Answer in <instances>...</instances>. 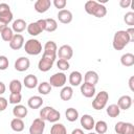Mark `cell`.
<instances>
[{
	"label": "cell",
	"instance_id": "obj_1",
	"mask_svg": "<svg viewBox=\"0 0 134 134\" xmlns=\"http://www.w3.org/2000/svg\"><path fill=\"white\" fill-rule=\"evenodd\" d=\"M85 12L96 18H104L107 15V8L104 4L98 3L95 0H89L84 5Z\"/></svg>",
	"mask_w": 134,
	"mask_h": 134
},
{
	"label": "cell",
	"instance_id": "obj_2",
	"mask_svg": "<svg viewBox=\"0 0 134 134\" xmlns=\"http://www.w3.org/2000/svg\"><path fill=\"white\" fill-rule=\"evenodd\" d=\"M131 42L126 30H117L113 36L112 46L115 50H122Z\"/></svg>",
	"mask_w": 134,
	"mask_h": 134
},
{
	"label": "cell",
	"instance_id": "obj_3",
	"mask_svg": "<svg viewBox=\"0 0 134 134\" xmlns=\"http://www.w3.org/2000/svg\"><path fill=\"white\" fill-rule=\"evenodd\" d=\"M40 118L43 119L44 121H49V122H58L61 118V113L55 110L54 108L50 106H45L40 110Z\"/></svg>",
	"mask_w": 134,
	"mask_h": 134
},
{
	"label": "cell",
	"instance_id": "obj_4",
	"mask_svg": "<svg viewBox=\"0 0 134 134\" xmlns=\"http://www.w3.org/2000/svg\"><path fill=\"white\" fill-rule=\"evenodd\" d=\"M42 44L37 39H29L24 43V50L29 55H38L42 52Z\"/></svg>",
	"mask_w": 134,
	"mask_h": 134
},
{
	"label": "cell",
	"instance_id": "obj_5",
	"mask_svg": "<svg viewBox=\"0 0 134 134\" xmlns=\"http://www.w3.org/2000/svg\"><path fill=\"white\" fill-rule=\"evenodd\" d=\"M108 100H109V93L107 91L97 92L94 99L92 100V107L94 110H102L107 106Z\"/></svg>",
	"mask_w": 134,
	"mask_h": 134
},
{
	"label": "cell",
	"instance_id": "obj_6",
	"mask_svg": "<svg viewBox=\"0 0 134 134\" xmlns=\"http://www.w3.org/2000/svg\"><path fill=\"white\" fill-rule=\"evenodd\" d=\"M66 81H67V75L64 73V72H57L54 74H52L49 79V84L51 87H55V88H59V87H64L65 84H66Z\"/></svg>",
	"mask_w": 134,
	"mask_h": 134
},
{
	"label": "cell",
	"instance_id": "obj_7",
	"mask_svg": "<svg viewBox=\"0 0 134 134\" xmlns=\"http://www.w3.org/2000/svg\"><path fill=\"white\" fill-rule=\"evenodd\" d=\"M57 51H58V46L55 44V42L53 41H47L43 47V54L45 57L51 58L53 60L57 59Z\"/></svg>",
	"mask_w": 134,
	"mask_h": 134
},
{
	"label": "cell",
	"instance_id": "obj_8",
	"mask_svg": "<svg viewBox=\"0 0 134 134\" xmlns=\"http://www.w3.org/2000/svg\"><path fill=\"white\" fill-rule=\"evenodd\" d=\"M13 13L7 3H0V20L5 22L7 25L13 20Z\"/></svg>",
	"mask_w": 134,
	"mask_h": 134
},
{
	"label": "cell",
	"instance_id": "obj_9",
	"mask_svg": "<svg viewBox=\"0 0 134 134\" xmlns=\"http://www.w3.org/2000/svg\"><path fill=\"white\" fill-rule=\"evenodd\" d=\"M45 130V121L40 117L34 119L29 127V134H43Z\"/></svg>",
	"mask_w": 134,
	"mask_h": 134
},
{
	"label": "cell",
	"instance_id": "obj_10",
	"mask_svg": "<svg viewBox=\"0 0 134 134\" xmlns=\"http://www.w3.org/2000/svg\"><path fill=\"white\" fill-rule=\"evenodd\" d=\"M72 55H73V49L70 45H67V44L59 47V49L57 51V57H59V59L69 61L72 58Z\"/></svg>",
	"mask_w": 134,
	"mask_h": 134
},
{
	"label": "cell",
	"instance_id": "obj_11",
	"mask_svg": "<svg viewBox=\"0 0 134 134\" xmlns=\"http://www.w3.org/2000/svg\"><path fill=\"white\" fill-rule=\"evenodd\" d=\"M54 62H55V60L45 57V55H42V59H40V61L38 63V68L42 72H47L52 68Z\"/></svg>",
	"mask_w": 134,
	"mask_h": 134
},
{
	"label": "cell",
	"instance_id": "obj_12",
	"mask_svg": "<svg viewBox=\"0 0 134 134\" xmlns=\"http://www.w3.org/2000/svg\"><path fill=\"white\" fill-rule=\"evenodd\" d=\"M29 66H30V61L26 57H20V58H18L15 61V65H14L15 69L17 71H19V72L26 71L29 68Z\"/></svg>",
	"mask_w": 134,
	"mask_h": 134
},
{
	"label": "cell",
	"instance_id": "obj_13",
	"mask_svg": "<svg viewBox=\"0 0 134 134\" xmlns=\"http://www.w3.org/2000/svg\"><path fill=\"white\" fill-rule=\"evenodd\" d=\"M95 92H96L95 86L88 84V83H85V82L83 84H81V93L83 96H85L87 98H91L95 95Z\"/></svg>",
	"mask_w": 134,
	"mask_h": 134
},
{
	"label": "cell",
	"instance_id": "obj_14",
	"mask_svg": "<svg viewBox=\"0 0 134 134\" xmlns=\"http://www.w3.org/2000/svg\"><path fill=\"white\" fill-rule=\"evenodd\" d=\"M24 46V37L21 34H15L9 42V47L14 50H19Z\"/></svg>",
	"mask_w": 134,
	"mask_h": 134
},
{
	"label": "cell",
	"instance_id": "obj_15",
	"mask_svg": "<svg viewBox=\"0 0 134 134\" xmlns=\"http://www.w3.org/2000/svg\"><path fill=\"white\" fill-rule=\"evenodd\" d=\"M80 122H81V126L87 130V131H91L92 129H94V125H95V120L94 118L89 115V114H84L81 119H80Z\"/></svg>",
	"mask_w": 134,
	"mask_h": 134
},
{
	"label": "cell",
	"instance_id": "obj_16",
	"mask_svg": "<svg viewBox=\"0 0 134 134\" xmlns=\"http://www.w3.org/2000/svg\"><path fill=\"white\" fill-rule=\"evenodd\" d=\"M51 6V1L50 0H37L34 4V7H35V10L37 13H40V14H44L46 13Z\"/></svg>",
	"mask_w": 134,
	"mask_h": 134
},
{
	"label": "cell",
	"instance_id": "obj_17",
	"mask_svg": "<svg viewBox=\"0 0 134 134\" xmlns=\"http://www.w3.org/2000/svg\"><path fill=\"white\" fill-rule=\"evenodd\" d=\"M73 16L72 13L68 9H61L58 13V20L63 24H68L72 21Z\"/></svg>",
	"mask_w": 134,
	"mask_h": 134
},
{
	"label": "cell",
	"instance_id": "obj_18",
	"mask_svg": "<svg viewBox=\"0 0 134 134\" xmlns=\"http://www.w3.org/2000/svg\"><path fill=\"white\" fill-rule=\"evenodd\" d=\"M132 97L130 95H121L117 100V106L120 110H128L132 106Z\"/></svg>",
	"mask_w": 134,
	"mask_h": 134
},
{
	"label": "cell",
	"instance_id": "obj_19",
	"mask_svg": "<svg viewBox=\"0 0 134 134\" xmlns=\"http://www.w3.org/2000/svg\"><path fill=\"white\" fill-rule=\"evenodd\" d=\"M69 84L71 85V87H76V86H80L82 84V81H83V74L80 72V71H72L70 74H69Z\"/></svg>",
	"mask_w": 134,
	"mask_h": 134
},
{
	"label": "cell",
	"instance_id": "obj_20",
	"mask_svg": "<svg viewBox=\"0 0 134 134\" xmlns=\"http://www.w3.org/2000/svg\"><path fill=\"white\" fill-rule=\"evenodd\" d=\"M27 114H28V109L25 106L21 105V104L15 105V107L13 108V115L17 118L23 119L24 117H26Z\"/></svg>",
	"mask_w": 134,
	"mask_h": 134
},
{
	"label": "cell",
	"instance_id": "obj_21",
	"mask_svg": "<svg viewBox=\"0 0 134 134\" xmlns=\"http://www.w3.org/2000/svg\"><path fill=\"white\" fill-rule=\"evenodd\" d=\"M98 80H99L98 74L94 70H89L84 75V82L85 83H88V84H91L93 86H95L98 83Z\"/></svg>",
	"mask_w": 134,
	"mask_h": 134
},
{
	"label": "cell",
	"instance_id": "obj_22",
	"mask_svg": "<svg viewBox=\"0 0 134 134\" xmlns=\"http://www.w3.org/2000/svg\"><path fill=\"white\" fill-rule=\"evenodd\" d=\"M38 77L34 74H28L24 77L23 80V85L28 88V89H34L36 87H38Z\"/></svg>",
	"mask_w": 134,
	"mask_h": 134
},
{
	"label": "cell",
	"instance_id": "obj_23",
	"mask_svg": "<svg viewBox=\"0 0 134 134\" xmlns=\"http://www.w3.org/2000/svg\"><path fill=\"white\" fill-rule=\"evenodd\" d=\"M42 105H43V98L39 95L30 96L27 100V106L30 109H39L42 107Z\"/></svg>",
	"mask_w": 134,
	"mask_h": 134
},
{
	"label": "cell",
	"instance_id": "obj_24",
	"mask_svg": "<svg viewBox=\"0 0 134 134\" xmlns=\"http://www.w3.org/2000/svg\"><path fill=\"white\" fill-rule=\"evenodd\" d=\"M27 27V24L25 22V20L23 19H17L13 22V25H12V29L14 32L16 34H20L22 31H24Z\"/></svg>",
	"mask_w": 134,
	"mask_h": 134
},
{
	"label": "cell",
	"instance_id": "obj_25",
	"mask_svg": "<svg viewBox=\"0 0 134 134\" xmlns=\"http://www.w3.org/2000/svg\"><path fill=\"white\" fill-rule=\"evenodd\" d=\"M26 30H27V32H28L30 36H34V37L39 36V35L43 31L42 27L40 26V24H39L37 21L29 23V24L27 25V27H26Z\"/></svg>",
	"mask_w": 134,
	"mask_h": 134
},
{
	"label": "cell",
	"instance_id": "obj_26",
	"mask_svg": "<svg viewBox=\"0 0 134 134\" xmlns=\"http://www.w3.org/2000/svg\"><path fill=\"white\" fill-rule=\"evenodd\" d=\"M73 96V89L71 86H64L60 92V97L62 100H70Z\"/></svg>",
	"mask_w": 134,
	"mask_h": 134
},
{
	"label": "cell",
	"instance_id": "obj_27",
	"mask_svg": "<svg viewBox=\"0 0 134 134\" xmlns=\"http://www.w3.org/2000/svg\"><path fill=\"white\" fill-rule=\"evenodd\" d=\"M120 63H121L122 66H126V67L133 66L134 65V54L131 53V52L124 53L120 57Z\"/></svg>",
	"mask_w": 134,
	"mask_h": 134
},
{
	"label": "cell",
	"instance_id": "obj_28",
	"mask_svg": "<svg viewBox=\"0 0 134 134\" xmlns=\"http://www.w3.org/2000/svg\"><path fill=\"white\" fill-rule=\"evenodd\" d=\"M24 127H25L24 121H23L21 118L15 117V118H13L12 121H10V128H12V130L15 131V132H22V131L24 130Z\"/></svg>",
	"mask_w": 134,
	"mask_h": 134
},
{
	"label": "cell",
	"instance_id": "obj_29",
	"mask_svg": "<svg viewBox=\"0 0 134 134\" xmlns=\"http://www.w3.org/2000/svg\"><path fill=\"white\" fill-rule=\"evenodd\" d=\"M44 22H45V27H44V31H47V32H53L54 30H57L58 28V23L54 19L52 18H47V19H44Z\"/></svg>",
	"mask_w": 134,
	"mask_h": 134
},
{
	"label": "cell",
	"instance_id": "obj_30",
	"mask_svg": "<svg viewBox=\"0 0 134 134\" xmlns=\"http://www.w3.org/2000/svg\"><path fill=\"white\" fill-rule=\"evenodd\" d=\"M65 116H66V119H67L68 121L73 122V121L77 120V118H79V111H77L75 108L70 107V108H68V109L66 110Z\"/></svg>",
	"mask_w": 134,
	"mask_h": 134
},
{
	"label": "cell",
	"instance_id": "obj_31",
	"mask_svg": "<svg viewBox=\"0 0 134 134\" xmlns=\"http://www.w3.org/2000/svg\"><path fill=\"white\" fill-rule=\"evenodd\" d=\"M8 89L10 93H21L22 90V84L19 80H12L8 85Z\"/></svg>",
	"mask_w": 134,
	"mask_h": 134
},
{
	"label": "cell",
	"instance_id": "obj_32",
	"mask_svg": "<svg viewBox=\"0 0 134 134\" xmlns=\"http://www.w3.org/2000/svg\"><path fill=\"white\" fill-rule=\"evenodd\" d=\"M106 112H107V114H108L109 117L114 118V117H117L120 114V109L118 108V106L116 104H111V105H109L107 107Z\"/></svg>",
	"mask_w": 134,
	"mask_h": 134
},
{
	"label": "cell",
	"instance_id": "obj_33",
	"mask_svg": "<svg viewBox=\"0 0 134 134\" xmlns=\"http://www.w3.org/2000/svg\"><path fill=\"white\" fill-rule=\"evenodd\" d=\"M50 134H67V129L63 124L54 122L53 126H51Z\"/></svg>",
	"mask_w": 134,
	"mask_h": 134
},
{
	"label": "cell",
	"instance_id": "obj_34",
	"mask_svg": "<svg viewBox=\"0 0 134 134\" xmlns=\"http://www.w3.org/2000/svg\"><path fill=\"white\" fill-rule=\"evenodd\" d=\"M51 86L48 82H42L40 84H38V92L42 95H47L50 93L51 91Z\"/></svg>",
	"mask_w": 134,
	"mask_h": 134
},
{
	"label": "cell",
	"instance_id": "obj_35",
	"mask_svg": "<svg viewBox=\"0 0 134 134\" xmlns=\"http://www.w3.org/2000/svg\"><path fill=\"white\" fill-rule=\"evenodd\" d=\"M94 129L96 134H105L108 131V125L105 120H98L95 122Z\"/></svg>",
	"mask_w": 134,
	"mask_h": 134
},
{
	"label": "cell",
	"instance_id": "obj_36",
	"mask_svg": "<svg viewBox=\"0 0 134 134\" xmlns=\"http://www.w3.org/2000/svg\"><path fill=\"white\" fill-rule=\"evenodd\" d=\"M0 35H1V38H2V40L3 41H5V42H10V40L13 39V37H14V31H13V29L10 28V27H6V28H4L1 32H0Z\"/></svg>",
	"mask_w": 134,
	"mask_h": 134
},
{
	"label": "cell",
	"instance_id": "obj_37",
	"mask_svg": "<svg viewBox=\"0 0 134 134\" xmlns=\"http://www.w3.org/2000/svg\"><path fill=\"white\" fill-rule=\"evenodd\" d=\"M22 100L21 93H10L8 97V103L12 105H19Z\"/></svg>",
	"mask_w": 134,
	"mask_h": 134
},
{
	"label": "cell",
	"instance_id": "obj_38",
	"mask_svg": "<svg viewBox=\"0 0 134 134\" xmlns=\"http://www.w3.org/2000/svg\"><path fill=\"white\" fill-rule=\"evenodd\" d=\"M57 67H58L62 72H64V71L68 70V69L70 68V64H69V62H68L67 60L59 59V60L57 61Z\"/></svg>",
	"mask_w": 134,
	"mask_h": 134
},
{
	"label": "cell",
	"instance_id": "obj_39",
	"mask_svg": "<svg viewBox=\"0 0 134 134\" xmlns=\"http://www.w3.org/2000/svg\"><path fill=\"white\" fill-rule=\"evenodd\" d=\"M124 21L127 25H129L130 27H133L134 26V13L133 12L126 13V15L124 16Z\"/></svg>",
	"mask_w": 134,
	"mask_h": 134
},
{
	"label": "cell",
	"instance_id": "obj_40",
	"mask_svg": "<svg viewBox=\"0 0 134 134\" xmlns=\"http://www.w3.org/2000/svg\"><path fill=\"white\" fill-rule=\"evenodd\" d=\"M9 65V61L7 59V57L5 55H0V70H6L8 68Z\"/></svg>",
	"mask_w": 134,
	"mask_h": 134
},
{
	"label": "cell",
	"instance_id": "obj_41",
	"mask_svg": "<svg viewBox=\"0 0 134 134\" xmlns=\"http://www.w3.org/2000/svg\"><path fill=\"white\" fill-rule=\"evenodd\" d=\"M122 134H134V126L131 122H125Z\"/></svg>",
	"mask_w": 134,
	"mask_h": 134
},
{
	"label": "cell",
	"instance_id": "obj_42",
	"mask_svg": "<svg viewBox=\"0 0 134 134\" xmlns=\"http://www.w3.org/2000/svg\"><path fill=\"white\" fill-rule=\"evenodd\" d=\"M52 3L55 6V8H59L61 10V9H65V6L67 4V1L66 0H53Z\"/></svg>",
	"mask_w": 134,
	"mask_h": 134
},
{
	"label": "cell",
	"instance_id": "obj_43",
	"mask_svg": "<svg viewBox=\"0 0 134 134\" xmlns=\"http://www.w3.org/2000/svg\"><path fill=\"white\" fill-rule=\"evenodd\" d=\"M124 128H125V121H117L114 126V131L117 134H122Z\"/></svg>",
	"mask_w": 134,
	"mask_h": 134
},
{
	"label": "cell",
	"instance_id": "obj_44",
	"mask_svg": "<svg viewBox=\"0 0 134 134\" xmlns=\"http://www.w3.org/2000/svg\"><path fill=\"white\" fill-rule=\"evenodd\" d=\"M7 105H8V100L5 97L0 96V112L4 111L7 108Z\"/></svg>",
	"mask_w": 134,
	"mask_h": 134
},
{
	"label": "cell",
	"instance_id": "obj_45",
	"mask_svg": "<svg viewBox=\"0 0 134 134\" xmlns=\"http://www.w3.org/2000/svg\"><path fill=\"white\" fill-rule=\"evenodd\" d=\"M131 0H120L119 1V6L122 8H128L131 6Z\"/></svg>",
	"mask_w": 134,
	"mask_h": 134
},
{
	"label": "cell",
	"instance_id": "obj_46",
	"mask_svg": "<svg viewBox=\"0 0 134 134\" xmlns=\"http://www.w3.org/2000/svg\"><path fill=\"white\" fill-rule=\"evenodd\" d=\"M126 31H127V34H128V36H129L131 42H134V27H130V28H128Z\"/></svg>",
	"mask_w": 134,
	"mask_h": 134
},
{
	"label": "cell",
	"instance_id": "obj_47",
	"mask_svg": "<svg viewBox=\"0 0 134 134\" xmlns=\"http://www.w3.org/2000/svg\"><path fill=\"white\" fill-rule=\"evenodd\" d=\"M129 88L131 91H134V75L130 76L129 79Z\"/></svg>",
	"mask_w": 134,
	"mask_h": 134
},
{
	"label": "cell",
	"instance_id": "obj_48",
	"mask_svg": "<svg viewBox=\"0 0 134 134\" xmlns=\"http://www.w3.org/2000/svg\"><path fill=\"white\" fill-rule=\"evenodd\" d=\"M6 90V87H5V84L3 82L0 81V95H2Z\"/></svg>",
	"mask_w": 134,
	"mask_h": 134
},
{
	"label": "cell",
	"instance_id": "obj_49",
	"mask_svg": "<svg viewBox=\"0 0 134 134\" xmlns=\"http://www.w3.org/2000/svg\"><path fill=\"white\" fill-rule=\"evenodd\" d=\"M7 27V24L5 23V22H3L2 20H0V32L4 29V28H6Z\"/></svg>",
	"mask_w": 134,
	"mask_h": 134
},
{
	"label": "cell",
	"instance_id": "obj_50",
	"mask_svg": "<svg viewBox=\"0 0 134 134\" xmlns=\"http://www.w3.org/2000/svg\"><path fill=\"white\" fill-rule=\"evenodd\" d=\"M71 134H85V133H84V131L82 129H74L71 132Z\"/></svg>",
	"mask_w": 134,
	"mask_h": 134
},
{
	"label": "cell",
	"instance_id": "obj_51",
	"mask_svg": "<svg viewBox=\"0 0 134 134\" xmlns=\"http://www.w3.org/2000/svg\"><path fill=\"white\" fill-rule=\"evenodd\" d=\"M87 134H96L95 132H89V133H87Z\"/></svg>",
	"mask_w": 134,
	"mask_h": 134
}]
</instances>
